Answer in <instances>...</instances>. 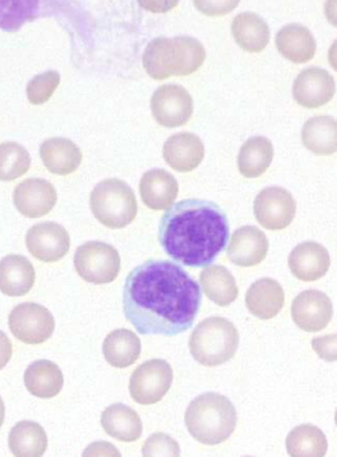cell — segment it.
<instances>
[{"label":"cell","mask_w":337,"mask_h":457,"mask_svg":"<svg viewBox=\"0 0 337 457\" xmlns=\"http://www.w3.org/2000/svg\"><path fill=\"white\" fill-rule=\"evenodd\" d=\"M12 354H13V346L11 340L5 336L4 331L0 330V371L5 369L11 361Z\"/></svg>","instance_id":"ab89813d"},{"label":"cell","mask_w":337,"mask_h":457,"mask_svg":"<svg viewBox=\"0 0 337 457\" xmlns=\"http://www.w3.org/2000/svg\"><path fill=\"white\" fill-rule=\"evenodd\" d=\"M34 265L22 255L4 256L0 260V292L9 297H22L35 285Z\"/></svg>","instance_id":"ffe728a7"},{"label":"cell","mask_w":337,"mask_h":457,"mask_svg":"<svg viewBox=\"0 0 337 457\" xmlns=\"http://www.w3.org/2000/svg\"><path fill=\"white\" fill-rule=\"evenodd\" d=\"M25 386L31 395L38 399H53L64 386V378L58 364L38 360L27 367L23 375Z\"/></svg>","instance_id":"cb8c5ba5"},{"label":"cell","mask_w":337,"mask_h":457,"mask_svg":"<svg viewBox=\"0 0 337 457\" xmlns=\"http://www.w3.org/2000/svg\"><path fill=\"white\" fill-rule=\"evenodd\" d=\"M142 61L146 73L156 80L190 76L204 64L206 50L190 36L157 37L146 47Z\"/></svg>","instance_id":"3957f363"},{"label":"cell","mask_w":337,"mask_h":457,"mask_svg":"<svg viewBox=\"0 0 337 457\" xmlns=\"http://www.w3.org/2000/svg\"><path fill=\"white\" fill-rule=\"evenodd\" d=\"M121 265L118 250L105 242H86L74 253V268L77 273L91 285L114 282L121 271Z\"/></svg>","instance_id":"52a82bcc"},{"label":"cell","mask_w":337,"mask_h":457,"mask_svg":"<svg viewBox=\"0 0 337 457\" xmlns=\"http://www.w3.org/2000/svg\"><path fill=\"white\" fill-rule=\"evenodd\" d=\"M229 240L228 217L215 203L181 200L160 220L159 242L166 255L190 268L213 264Z\"/></svg>","instance_id":"7a4b0ae2"},{"label":"cell","mask_w":337,"mask_h":457,"mask_svg":"<svg viewBox=\"0 0 337 457\" xmlns=\"http://www.w3.org/2000/svg\"><path fill=\"white\" fill-rule=\"evenodd\" d=\"M139 193L146 207L152 211H165L178 198V181L165 170H151L142 176Z\"/></svg>","instance_id":"44dd1931"},{"label":"cell","mask_w":337,"mask_h":457,"mask_svg":"<svg viewBox=\"0 0 337 457\" xmlns=\"http://www.w3.org/2000/svg\"><path fill=\"white\" fill-rule=\"evenodd\" d=\"M9 330L16 339L29 345L47 342L55 330V320L46 307L34 303L18 304L9 313Z\"/></svg>","instance_id":"ba28073f"},{"label":"cell","mask_w":337,"mask_h":457,"mask_svg":"<svg viewBox=\"0 0 337 457\" xmlns=\"http://www.w3.org/2000/svg\"><path fill=\"white\" fill-rule=\"evenodd\" d=\"M335 423H336V426H337V409H336V413H335Z\"/></svg>","instance_id":"ee69618b"},{"label":"cell","mask_w":337,"mask_h":457,"mask_svg":"<svg viewBox=\"0 0 337 457\" xmlns=\"http://www.w3.org/2000/svg\"><path fill=\"white\" fill-rule=\"evenodd\" d=\"M201 304L198 283L168 260H148L125 279V319L141 336L175 337L190 330Z\"/></svg>","instance_id":"6da1fadb"},{"label":"cell","mask_w":337,"mask_h":457,"mask_svg":"<svg viewBox=\"0 0 337 457\" xmlns=\"http://www.w3.org/2000/svg\"><path fill=\"white\" fill-rule=\"evenodd\" d=\"M243 457H253V456H243Z\"/></svg>","instance_id":"f6af8a7d"},{"label":"cell","mask_w":337,"mask_h":457,"mask_svg":"<svg viewBox=\"0 0 337 457\" xmlns=\"http://www.w3.org/2000/svg\"><path fill=\"white\" fill-rule=\"evenodd\" d=\"M61 83V76L58 71H47L32 78L27 85L26 95L32 104H44L50 100L55 89Z\"/></svg>","instance_id":"e575fe53"},{"label":"cell","mask_w":337,"mask_h":457,"mask_svg":"<svg viewBox=\"0 0 337 457\" xmlns=\"http://www.w3.org/2000/svg\"><path fill=\"white\" fill-rule=\"evenodd\" d=\"M142 457H181V446L172 436L154 433L143 444Z\"/></svg>","instance_id":"d590c367"},{"label":"cell","mask_w":337,"mask_h":457,"mask_svg":"<svg viewBox=\"0 0 337 457\" xmlns=\"http://www.w3.org/2000/svg\"><path fill=\"white\" fill-rule=\"evenodd\" d=\"M184 420L188 432L196 441L216 446L229 440L237 428V409L222 394L206 393L188 405Z\"/></svg>","instance_id":"277c9868"},{"label":"cell","mask_w":337,"mask_h":457,"mask_svg":"<svg viewBox=\"0 0 337 457\" xmlns=\"http://www.w3.org/2000/svg\"><path fill=\"white\" fill-rule=\"evenodd\" d=\"M336 94V82L329 71L321 68H309L295 78L293 97L306 109H318L333 100Z\"/></svg>","instance_id":"5bb4252c"},{"label":"cell","mask_w":337,"mask_h":457,"mask_svg":"<svg viewBox=\"0 0 337 457\" xmlns=\"http://www.w3.org/2000/svg\"><path fill=\"white\" fill-rule=\"evenodd\" d=\"M89 205L98 222L110 229L130 226L139 209L133 190L118 179H107L97 184L92 190Z\"/></svg>","instance_id":"8992f818"},{"label":"cell","mask_w":337,"mask_h":457,"mask_svg":"<svg viewBox=\"0 0 337 457\" xmlns=\"http://www.w3.org/2000/svg\"><path fill=\"white\" fill-rule=\"evenodd\" d=\"M44 2H0V29L16 32L25 23L43 16Z\"/></svg>","instance_id":"d6a6232c"},{"label":"cell","mask_w":337,"mask_h":457,"mask_svg":"<svg viewBox=\"0 0 337 457\" xmlns=\"http://www.w3.org/2000/svg\"><path fill=\"white\" fill-rule=\"evenodd\" d=\"M199 283L206 297L217 306L226 307L234 303L240 295L235 278L231 270L223 265H211L205 268L199 276Z\"/></svg>","instance_id":"f546056e"},{"label":"cell","mask_w":337,"mask_h":457,"mask_svg":"<svg viewBox=\"0 0 337 457\" xmlns=\"http://www.w3.org/2000/svg\"><path fill=\"white\" fill-rule=\"evenodd\" d=\"M151 112L161 127H183L192 118V96L181 86H161L152 95Z\"/></svg>","instance_id":"8fae6325"},{"label":"cell","mask_w":337,"mask_h":457,"mask_svg":"<svg viewBox=\"0 0 337 457\" xmlns=\"http://www.w3.org/2000/svg\"><path fill=\"white\" fill-rule=\"evenodd\" d=\"M270 244L266 235L255 226H243L232 235L228 258L238 267L252 268L266 259Z\"/></svg>","instance_id":"2e32d148"},{"label":"cell","mask_w":337,"mask_h":457,"mask_svg":"<svg viewBox=\"0 0 337 457\" xmlns=\"http://www.w3.org/2000/svg\"><path fill=\"white\" fill-rule=\"evenodd\" d=\"M333 307L329 295L317 289H308L294 298L291 318L307 333L324 330L333 320Z\"/></svg>","instance_id":"4fadbf2b"},{"label":"cell","mask_w":337,"mask_h":457,"mask_svg":"<svg viewBox=\"0 0 337 457\" xmlns=\"http://www.w3.org/2000/svg\"><path fill=\"white\" fill-rule=\"evenodd\" d=\"M163 155L165 162L175 171L190 172L204 161V142L196 134H174L164 145Z\"/></svg>","instance_id":"ac0fdd59"},{"label":"cell","mask_w":337,"mask_h":457,"mask_svg":"<svg viewBox=\"0 0 337 457\" xmlns=\"http://www.w3.org/2000/svg\"><path fill=\"white\" fill-rule=\"evenodd\" d=\"M139 337L128 328H116L107 334L103 345L106 362L115 369H127L137 362L141 355Z\"/></svg>","instance_id":"4316f807"},{"label":"cell","mask_w":337,"mask_h":457,"mask_svg":"<svg viewBox=\"0 0 337 457\" xmlns=\"http://www.w3.org/2000/svg\"><path fill=\"white\" fill-rule=\"evenodd\" d=\"M324 16H326L327 21L337 29V0L324 2Z\"/></svg>","instance_id":"60d3db41"},{"label":"cell","mask_w":337,"mask_h":457,"mask_svg":"<svg viewBox=\"0 0 337 457\" xmlns=\"http://www.w3.org/2000/svg\"><path fill=\"white\" fill-rule=\"evenodd\" d=\"M232 34L244 52L253 54L264 52L270 41V27L266 21L253 12L238 14L232 20Z\"/></svg>","instance_id":"484cf974"},{"label":"cell","mask_w":337,"mask_h":457,"mask_svg":"<svg viewBox=\"0 0 337 457\" xmlns=\"http://www.w3.org/2000/svg\"><path fill=\"white\" fill-rule=\"evenodd\" d=\"M195 5L202 13L219 16V14L229 13L232 9L237 8L240 2H195Z\"/></svg>","instance_id":"f35d334b"},{"label":"cell","mask_w":337,"mask_h":457,"mask_svg":"<svg viewBox=\"0 0 337 457\" xmlns=\"http://www.w3.org/2000/svg\"><path fill=\"white\" fill-rule=\"evenodd\" d=\"M41 160L54 175H71L82 162V152L70 139L52 138L45 140L40 147Z\"/></svg>","instance_id":"d4e9b609"},{"label":"cell","mask_w":337,"mask_h":457,"mask_svg":"<svg viewBox=\"0 0 337 457\" xmlns=\"http://www.w3.org/2000/svg\"><path fill=\"white\" fill-rule=\"evenodd\" d=\"M275 44L279 53L294 64H306L312 61L317 49L312 32L298 23L282 27L277 32Z\"/></svg>","instance_id":"7402d4cb"},{"label":"cell","mask_w":337,"mask_h":457,"mask_svg":"<svg viewBox=\"0 0 337 457\" xmlns=\"http://www.w3.org/2000/svg\"><path fill=\"white\" fill-rule=\"evenodd\" d=\"M26 246L35 259L56 262L71 249L70 233L59 223H38L27 231Z\"/></svg>","instance_id":"7c38bea8"},{"label":"cell","mask_w":337,"mask_h":457,"mask_svg":"<svg viewBox=\"0 0 337 457\" xmlns=\"http://www.w3.org/2000/svg\"><path fill=\"white\" fill-rule=\"evenodd\" d=\"M31 167V155L16 142L0 145V180L13 181Z\"/></svg>","instance_id":"836d02e7"},{"label":"cell","mask_w":337,"mask_h":457,"mask_svg":"<svg viewBox=\"0 0 337 457\" xmlns=\"http://www.w3.org/2000/svg\"><path fill=\"white\" fill-rule=\"evenodd\" d=\"M101 426L110 437L125 444L139 441L143 432L141 417L131 406L119 403L103 411Z\"/></svg>","instance_id":"603a6c76"},{"label":"cell","mask_w":337,"mask_h":457,"mask_svg":"<svg viewBox=\"0 0 337 457\" xmlns=\"http://www.w3.org/2000/svg\"><path fill=\"white\" fill-rule=\"evenodd\" d=\"M331 265L329 251L315 241L295 246L289 256L291 274L302 282H316L326 276Z\"/></svg>","instance_id":"e0dca14e"},{"label":"cell","mask_w":337,"mask_h":457,"mask_svg":"<svg viewBox=\"0 0 337 457\" xmlns=\"http://www.w3.org/2000/svg\"><path fill=\"white\" fill-rule=\"evenodd\" d=\"M253 212L256 220L264 228L282 231L293 222L297 213V203L284 187H270L258 194Z\"/></svg>","instance_id":"30bf717a"},{"label":"cell","mask_w":337,"mask_h":457,"mask_svg":"<svg viewBox=\"0 0 337 457\" xmlns=\"http://www.w3.org/2000/svg\"><path fill=\"white\" fill-rule=\"evenodd\" d=\"M173 380L174 373L166 361H146L131 376V396L139 405L156 404L168 394Z\"/></svg>","instance_id":"9c48e42d"},{"label":"cell","mask_w":337,"mask_h":457,"mask_svg":"<svg viewBox=\"0 0 337 457\" xmlns=\"http://www.w3.org/2000/svg\"><path fill=\"white\" fill-rule=\"evenodd\" d=\"M82 457H122L121 451L107 441H97L89 444L83 451Z\"/></svg>","instance_id":"74e56055"},{"label":"cell","mask_w":337,"mask_h":457,"mask_svg":"<svg viewBox=\"0 0 337 457\" xmlns=\"http://www.w3.org/2000/svg\"><path fill=\"white\" fill-rule=\"evenodd\" d=\"M240 345L238 328L228 319H205L197 325L190 337V351L197 362L206 367H217L229 362Z\"/></svg>","instance_id":"5b68a950"},{"label":"cell","mask_w":337,"mask_h":457,"mask_svg":"<svg viewBox=\"0 0 337 457\" xmlns=\"http://www.w3.org/2000/svg\"><path fill=\"white\" fill-rule=\"evenodd\" d=\"M329 62L331 68H333V71H337V40L335 41V43L331 45L329 50Z\"/></svg>","instance_id":"b9f144b4"},{"label":"cell","mask_w":337,"mask_h":457,"mask_svg":"<svg viewBox=\"0 0 337 457\" xmlns=\"http://www.w3.org/2000/svg\"><path fill=\"white\" fill-rule=\"evenodd\" d=\"M5 418V406L2 397H0V428H2L3 423H4Z\"/></svg>","instance_id":"7bdbcfd3"},{"label":"cell","mask_w":337,"mask_h":457,"mask_svg":"<svg viewBox=\"0 0 337 457\" xmlns=\"http://www.w3.org/2000/svg\"><path fill=\"white\" fill-rule=\"evenodd\" d=\"M8 446L14 457H43L47 435L41 424L21 420L9 432Z\"/></svg>","instance_id":"83f0119b"},{"label":"cell","mask_w":337,"mask_h":457,"mask_svg":"<svg viewBox=\"0 0 337 457\" xmlns=\"http://www.w3.org/2000/svg\"><path fill=\"white\" fill-rule=\"evenodd\" d=\"M274 160V145L265 137H252L241 145L238 155V169L244 178L256 179L264 175Z\"/></svg>","instance_id":"4dcf8cb0"},{"label":"cell","mask_w":337,"mask_h":457,"mask_svg":"<svg viewBox=\"0 0 337 457\" xmlns=\"http://www.w3.org/2000/svg\"><path fill=\"white\" fill-rule=\"evenodd\" d=\"M285 304V294L279 282L262 278L249 287L246 306L255 318L271 320L279 315Z\"/></svg>","instance_id":"d6986e66"},{"label":"cell","mask_w":337,"mask_h":457,"mask_svg":"<svg viewBox=\"0 0 337 457\" xmlns=\"http://www.w3.org/2000/svg\"><path fill=\"white\" fill-rule=\"evenodd\" d=\"M304 147L317 155H333L337 152V120L321 115L306 121L302 129Z\"/></svg>","instance_id":"f1b7e54d"},{"label":"cell","mask_w":337,"mask_h":457,"mask_svg":"<svg viewBox=\"0 0 337 457\" xmlns=\"http://www.w3.org/2000/svg\"><path fill=\"white\" fill-rule=\"evenodd\" d=\"M313 351L326 362H337V334L315 337L312 340Z\"/></svg>","instance_id":"8d00e7d4"},{"label":"cell","mask_w":337,"mask_h":457,"mask_svg":"<svg viewBox=\"0 0 337 457\" xmlns=\"http://www.w3.org/2000/svg\"><path fill=\"white\" fill-rule=\"evenodd\" d=\"M58 194L44 179H27L14 189L13 202L17 211L27 218L46 216L55 207Z\"/></svg>","instance_id":"9a60e30c"},{"label":"cell","mask_w":337,"mask_h":457,"mask_svg":"<svg viewBox=\"0 0 337 457\" xmlns=\"http://www.w3.org/2000/svg\"><path fill=\"white\" fill-rule=\"evenodd\" d=\"M286 451L291 457H324L329 449L326 435L313 424H300L289 432Z\"/></svg>","instance_id":"1f68e13d"}]
</instances>
